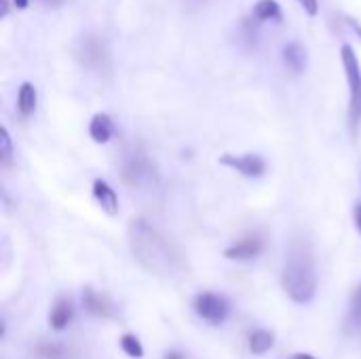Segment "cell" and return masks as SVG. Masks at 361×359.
Here are the masks:
<instances>
[{
	"label": "cell",
	"mask_w": 361,
	"mask_h": 359,
	"mask_svg": "<svg viewBox=\"0 0 361 359\" xmlns=\"http://www.w3.org/2000/svg\"><path fill=\"white\" fill-rule=\"evenodd\" d=\"M129 245L133 258L152 275L173 277L186 269V254L182 248L146 220H133L129 224Z\"/></svg>",
	"instance_id": "obj_1"
},
{
	"label": "cell",
	"mask_w": 361,
	"mask_h": 359,
	"mask_svg": "<svg viewBox=\"0 0 361 359\" xmlns=\"http://www.w3.org/2000/svg\"><path fill=\"white\" fill-rule=\"evenodd\" d=\"M283 288L288 296L298 305L311 303L317 292L315 258L311 245L305 239L294 241L288 252L286 267H283Z\"/></svg>",
	"instance_id": "obj_2"
},
{
	"label": "cell",
	"mask_w": 361,
	"mask_h": 359,
	"mask_svg": "<svg viewBox=\"0 0 361 359\" xmlns=\"http://www.w3.org/2000/svg\"><path fill=\"white\" fill-rule=\"evenodd\" d=\"M341 59L349 85V123L355 133L361 125V66L351 44L341 47Z\"/></svg>",
	"instance_id": "obj_3"
},
{
	"label": "cell",
	"mask_w": 361,
	"mask_h": 359,
	"mask_svg": "<svg viewBox=\"0 0 361 359\" xmlns=\"http://www.w3.org/2000/svg\"><path fill=\"white\" fill-rule=\"evenodd\" d=\"M76 55L80 59V63H85L87 68L104 74L110 68V53L106 42L99 36L87 34L80 38V42L76 44Z\"/></svg>",
	"instance_id": "obj_4"
},
{
	"label": "cell",
	"mask_w": 361,
	"mask_h": 359,
	"mask_svg": "<svg viewBox=\"0 0 361 359\" xmlns=\"http://www.w3.org/2000/svg\"><path fill=\"white\" fill-rule=\"evenodd\" d=\"M195 311H197V315L201 320L218 326V324H222L231 315V303L224 296L205 292V294H199L195 298Z\"/></svg>",
	"instance_id": "obj_5"
},
{
	"label": "cell",
	"mask_w": 361,
	"mask_h": 359,
	"mask_svg": "<svg viewBox=\"0 0 361 359\" xmlns=\"http://www.w3.org/2000/svg\"><path fill=\"white\" fill-rule=\"evenodd\" d=\"M220 163L224 167H231V169L239 171L245 178H260L267 171V163L258 154H241V157H237V154H224L220 159Z\"/></svg>",
	"instance_id": "obj_6"
},
{
	"label": "cell",
	"mask_w": 361,
	"mask_h": 359,
	"mask_svg": "<svg viewBox=\"0 0 361 359\" xmlns=\"http://www.w3.org/2000/svg\"><path fill=\"white\" fill-rule=\"evenodd\" d=\"M150 176H152V165H150L148 157L140 150L129 152V157L123 165V180L127 184H142Z\"/></svg>",
	"instance_id": "obj_7"
},
{
	"label": "cell",
	"mask_w": 361,
	"mask_h": 359,
	"mask_svg": "<svg viewBox=\"0 0 361 359\" xmlns=\"http://www.w3.org/2000/svg\"><path fill=\"white\" fill-rule=\"evenodd\" d=\"M82 307L87 313L95 315V317H102V320H110V317H116V307L102 294H97L95 290L91 288H85L82 290Z\"/></svg>",
	"instance_id": "obj_8"
},
{
	"label": "cell",
	"mask_w": 361,
	"mask_h": 359,
	"mask_svg": "<svg viewBox=\"0 0 361 359\" xmlns=\"http://www.w3.org/2000/svg\"><path fill=\"white\" fill-rule=\"evenodd\" d=\"M260 252H262V237L260 235H250V237L239 239L231 248H226L224 256L228 260H252Z\"/></svg>",
	"instance_id": "obj_9"
},
{
	"label": "cell",
	"mask_w": 361,
	"mask_h": 359,
	"mask_svg": "<svg viewBox=\"0 0 361 359\" xmlns=\"http://www.w3.org/2000/svg\"><path fill=\"white\" fill-rule=\"evenodd\" d=\"M281 57H283V63L294 72V74H302L309 66V53L305 49V44L292 40L283 47L281 51Z\"/></svg>",
	"instance_id": "obj_10"
},
{
	"label": "cell",
	"mask_w": 361,
	"mask_h": 359,
	"mask_svg": "<svg viewBox=\"0 0 361 359\" xmlns=\"http://www.w3.org/2000/svg\"><path fill=\"white\" fill-rule=\"evenodd\" d=\"M93 197H95V201L102 205V209L108 216H116L118 214V197H116L114 188L108 182L95 180L93 182Z\"/></svg>",
	"instance_id": "obj_11"
},
{
	"label": "cell",
	"mask_w": 361,
	"mask_h": 359,
	"mask_svg": "<svg viewBox=\"0 0 361 359\" xmlns=\"http://www.w3.org/2000/svg\"><path fill=\"white\" fill-rule=\"evenodd\" d=\"M72 317H74L72 300H70V298H57L55 305H53V309H51V313H49V324H51V328L57 330V332H61V330H66V328L70 326Z\"/></svg>",
	"instance_id": "obj_12"
},
{
	"label": "cell",
	"mask_w": 361,
	"mask_h": 359,
	"mask_svg": "<svg viewBox=\"0 0 361 359\" xmlns=\"http://www.w3.org/2000/svg\"><path fill=\"white\" fill-rule=\"evenodd\" d=\"M89 135L95 144H106L110 142V138L114 135V125L112 118L104 112H97L91 123H89Z\"/></svg>",
	"instance_id": "obj_13"
},
{
	"label": "cell",
	"mask_w": 361,
	"mask_h": 359,
	"mask_svg": "<svg viewBox=\"0 0 361 359\" xmlns=\"http://www.w3.org/2000/svg\"><path fill=\"white\" fill-rule=\"evenodd\" d=\"M252 19L260 21H281L283 13L277 0H258L252 8Z\"/></svg>",
	"instance_id": "obj_14"
},
{
	"label": "cell",
	"mask_w": 361,
	"mask_h": 359,
	"mask_svg": "<svg viewBox=\"0 0 361 359\" xmlns=\"http://www.w3.org/2000/svg\"><path fill=\"white\" fill-rule=\"evenodd\" d=\"M347 330L361 339V284L355 288L353 296H351V305H349V313H347Z\"/></svg>",
	"instance_id": "obj_15"
},
{
	"label": "cell",
	"mask_w": 361,
	"mask_h": 359,
	"mask_svg": "<svg viewBox=\"0 0 361 359\" xmlns=\"http://www.w3.org/2000/svg\"><path fill=\"white\" fill-rule=\"evenodd\" d=\"M36 102H38L36 87L32 83H23L19 87V93H17V108H19V112L23 116H30L36 110Z\"/></svg>",
	"instance_id": "obj_16"
},
{
	"label": "cell",
	"mask_w": 361,
	"mask_h": 359,
	"mask_svg": "<svg viewBox=\"0 0 361 359\" xmlns=\"http://www.w3.org/2000/svg\"><path fill=\"white\" fill-rule=\"evenodd\" d=\"M273 345H275V339H273V334L267 332V330H258V332H254V334L250 336V351H252L254 355H264L267 351L273 349Z\"/></svg>",
	"instance_id": "obj_17"
},
{
	"label": "cell",
	"mask_w": 361,
	"mask_h": 359,
	"mask_svg": "<svg viewBox=\"0 0 361 359\" xmlns=\"http://www.w3.org/2000/svg\"><path fill=\"white\" fill-rule=\"evenodd\" d=\"M121 349H123L129 358H144V347H142V343L137 341V336H133V334H125V336L121 339Z\"/></svg>",
	"instance_id": "obj_18"
},
{
	"label": "cell",
	"mask_w": 361,
	"mask_h": 359,
	"mask_svg": "<svg viewBox=\"0 0 361 359\" xmlns=\"http://www.w3.org/2000/svg\"><path fill=\"white\" fill-rule=\"evenodd\" d=\"M11 159H13V142H11L6 127H2L0 129V161H2V165H8Z\"/></svg>",
	"instance_id": "obj_19"
},
{
	"label": "cell",
	"mask_w": 361,
	"mask_h": 359,
	"mask_svg": "<svg viewBox=\"0 0 361 359\" xmlns=\"http://www.w3.org/2000/svg\"><path fill=\"white\" fill-rule=\"evenodd\" d=\"M38 355L42 359H66L68 351L61 345H42L38 347Z\"/></svg>",
	"instance_id": "obj_20"
},
{
	"label": "cell",
	"mask_w": 361,
	"mask_h": 359,
	"mask_svg": "<svg viewBox=\"0 0 361 359\" xmlns=\"http://www.w3.org/2000/svg\"><path fill=\"white\" fill-rule=\"evenodd\" d=\"M298 4H300L311 17H315V15L319 13V0H298Z\"/></svg>",
	"instance_id": "obj_21"
},
{
	"label": "cell",
	"mask_w": 361,
	"mask_h": 359,
	"mask_svg": "<svg viewBox=\"0 0 361 359\" xmlns=\"http://www.w3.org/2000/svg\"><path fill=\"white\" fill-rule=\"evenodd\" d=\"M347 23L351 25V30H353V32H355V34H357V36L361 38V23H360V21H357V19H353V17H347Z\"/></svg>",
	"instance_id": "obj_22"
},
{
	"label": "cell",
	"mask_w": 361,
	"mask_h": 359,
	"mask_svg": "<svg viewBox=\"0 0 361 359\" xmlns=\"http://www.w3.org/2000/svg\"><path fill=\"white\" fill-rule=\"evenodd\" d=\"M8 15V0H0V19Z\"/></svg>",
	"instance_id": "obj_23"
},
{
	"label": "cell",
	"mask_w": 361,
	"mask_h": 359,
	"mask_svg": "<svg viewBox=\"0 0 361 359\" xmlns=\"http://www.w3.org/2000/svg\"><path fill=\"white\" fill-rule=\"evenodd\" d=\"M355 224H357V229H360L361 233V203L355 207Z\"/></svg>",
	"instance_id": "obj_24"
},
{
	"label": "cell",
	"mask_w": 361,
	"mask_h": 359,
	"mask_svg": "<svg viewBox=\"0 0 361 359\" xmlns=\"http://www.w3.org/2000/svg\"><path fill=\"white\" fill-rule=\"evenodd\" d=\"M13 4H15L17 8H25V6H27V0H13Z\"/></svg>",
	"instance_id": "obj_25"
},
{
	"label": "cell",
	"mask_w": 361,
	"mask_h": 359,
	"mask_svg": "<svg viewBox=\"0 0 361 359\" xmlns=\"http://www.w3.org/2000/svg\"><path fill=\"white\" fill-rule=\"evenodd\" d=\"M290 359H315L313 355H309V353H296V355H292Z\"/></svg>",
	"instance_id": "obj_26"
},
{
	"label": "cell",
	"mask_w": 361,
	"mask_h": 359,
	"mask_svg": "<svg viewBox=\"0 0 361 359\" xmlns=\"http://www.w3.org/2000/svg\"><path fill=\"white\" fill-rule=\"evenodd\" d=\"M165 359H184V358H182L180 353H167V355H165Z\"/></svg>",
	"instance_id": "obj_27"
},
{
	"label": "cell",
	"mask_w": 361,
	"mask_h": 359,
	"mask_svg": "<svg viewBox=\"0 0 361 359\" xmlns=\"http://www.w3.org/2000/svg\"><path fill=\"white\" fill-rule=\"evenodd\" d=\"M44 4H51V6H55V4H59L61 0H42Z\"/></svg>",
	"instance_id": "obj_28"
}]
</instances>
